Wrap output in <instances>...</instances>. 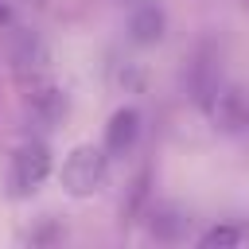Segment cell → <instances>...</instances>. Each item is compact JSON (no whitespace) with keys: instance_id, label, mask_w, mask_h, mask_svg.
<instances>
[{"instance_id":"1","label":"cell","mask_w":249,"mask_h":249,"mask_svg":"<svg viewBox=\"0 0 249 249\" xmlns=\"http://www.w3.org/2000/svg\"><path fill=\"white\" fill-rule=\"evenodd\" d=\"M109 179V152L105 148H93V144H82L74 148L66 160H62V187L66 195L74 198H89L105 187Z\"/></svg>"},{"instance_id":"2","label":"cell","mask_w":249,"mask_h":249,"mask_svg":"<svg viewBox=\"0 0 249 249\" xmlns=\"http://www.w3.org/2000/svg\"><path fill=\"white\" fill-rule=\"evenodd\" d=\"M47 175H51V148L39 144V140L19 144L16 156H12V171H8V187H12V195H31Z\"/></svg>"},{"instance_id":"3","label":"cell","mask_w":249,"mask_h":249,"mask_svg":"<svg viewBox=\"0 0 249 249\" xmlns=\"http://www.w3.org/2000/svg\"><path fill=\"white\" fill-rule=\"evenodd\" d=\"M0 54H4L16 70H39V66L47 62L43 39L31 35V31H23V27H8V31L0 35Z\"/></svg>"},{"instance_id":"4","label":"cell","mask_w":249,"mask_h":249,"mask_svg":"<svg viewBox=\"0 0 249 249\" xmlns=\"http://www.w3.org/2000/svg\"><path fill=\"white\" fill-rule=\"evenodd\" d=\"M136 140H140V109L124 105L105 124V152L109 156H128L136 148Z\"/></svg>"},{"instance_id":"5","label":"cell","mask_w":249,"mask_h":249,"mask_svg":"<svg viewBox=\"0 0 249 249\" xmlns=\"http://www.w3.org/2000/svg\"><path fill=\"white\" fill-rule=\"evenodd\" d=\"M128 35H132V43H156L163 35V8H160V0H140L132 8Z\"/></svg>"},{"instance_id":"6","label":"cell","mask_w":249,"mask_h":249,"mask_svg":"<svg viewBox=\"0 0 249 249\" xmlns=\"http://www.w3.org/2000/svg\"><path fill=\"white\" fill-rule=\"evenodd\" d=\"M233 245H241V230L233 226H214L198 237V249H233Z\"/></svg>"},{"instance_id":"7","label":"cell","mask_w":249,"mask_h":249,"mask_svg":"<svg viewBox=\"0 0 249 249\" xmlns=\"http://www.w3.org/2000/svg\"><path fill=\"white\" fill-rule=\"evenodd\" d=\"M117 4H132V0H117Z\"/></svg>"},{"instance_id":"8","label":"cell","mask_w":249,"mask_h":249,"mask_svg":"<svg viewBox=\"0 0 249 249\" xmlns=\"http://www.w3.org/2000/svg\"><path fill=\"white\" fill-rule=\"evenodd\" d=\"M0 19H4V8H0Z\"/></svg>"}]
</instances>
